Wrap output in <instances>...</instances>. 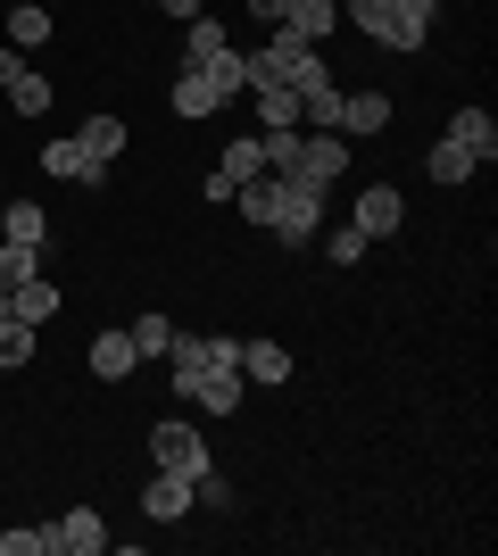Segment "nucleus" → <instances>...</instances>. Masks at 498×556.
I'll return each instance as SVG.
<instances>
[{
    "instance_id": "nucleus-14",
    "label": "nucleus",
    "mask_w": 498,
    "mask_h": 556,
    "mask_svg": "<svg viewBox=\"0 0 498 556\" xmlns=\"http://www.w3.org/2000/svg\"><path fill=\"white\" fill-rule=\"evenodd\" d=\"M133 366H142L133 332H92V374H100V382H125Z\"/></svg>"
},
{
    "instance_id": "nucleus-8",
    "label": "nucleus",
    "mask_w": 498,
    "mask_h": 556,
    "mask_svg": "<svg viewBox=\"0 0 498 556\" xmlns=\"http://www.w3.org/2000/svg\"><path fill=\"white\" fill-rule=\"evenodd\" d=\"M349 225L366 232V241H382V232L407 225V200H399L391 184H366V191H357V208H349Z\"/></svg>"
},
{
    "instance_id": "nucleus-27",
    "label": "nucleus",
    "mask_w": 498,
    "mask_h": 556,
    "mask_svg": "<svg viewBox=\"0 0 498 556\" xmlns=\"http://www.w3.org/2000/svg\"><path fill=\"white\" fill-rule=\"evenodd\" d=\"M34 275H50L42 250H25V241H0V291H17V282H34Z\"/></svg>"
},
{
    "instance_id": "nucleus-12",
    "label": "nucleus",
    "mask_w": 498,
    "mask_h": 556,
    "mask_svg": "<svg viewBox=\"0 0 498 556\" xmlns=\"http://www.w3.org/2000/svg\"><path fill=\"white\" fill-rule=\"evenodd\" d=\"M0 241H25V250L50 257V216H42V200H9V208H0Z\"/></svg>"
},
{
    "instance_id": "nucleus-11",
    "label": "nucleus",
    "mask_w": 498,
    "mask_h": 556,
    "mask_svg": "<svg viewBox=\"0 0 498 556\" xmlns=\"http://www.w3.org/2000/svg\"><path fill=\"white\" fill-rule=\"evenodd\" d=\"M449 141H457V150H474V166H490L498 159V116L490 109H457L449 116Z\"/></svg>"
},
{
    "instance_id": "nucleus-10",
    "label": "nucleus",
    "mask_w": 498,
    "mask_h": 556,
    "mask_svg": "<svg viewBox=\"0 0 498 556\" xmlns=\"http://www.w3.org/2000/svg\"><path fill=\"white\" fill-rule=\"evenodd\" d=\"M142 515H150V523H183V515H191V482H175V473H158V465H150Z\"/></svg>"
},
{
    "instance_id": "nucleus-28",
    "label": "nucleus",
    "mask_w": 498,
    "mask_h": 556,
    "mask_svg": "<svg viewBox=\"0 0 498 556\" xmlns=\"http://www.w3.org/2000/svg\"><path fill=\"white\" fill-rule=\"evenodd\" d=\"M274 200H283V184H274V175H258V184L233 191V208L250 216V225H274Z\"/></svg>"
},
{
    "instance_id": "nucleus-7",
    "label": "nucleus",
    "mask_w": 498,
    "mask_h": 556,
    "mask_svg": "<svg viewBox=\"0 0 498 556\" xmlns=\"http://www.w3.org/2000/svg\"><path fill=\"white\" fill-rule=\"evenodd\" d=\"M42 532H50V556H100V548H108L100 507H67L59 523H42Z\"/></svg>"
},
{
    "instance_id": "nucleus-20",
    "label": "nucleus",
    "mask_w": 498,
    "mask_h": 556,
    "mask_svg": "<svg viewBox=\"0 0 498 556\" xmlns=\"http://www.w3.org/2000/svg\"><path fill=\"white\" fill-rule=\"evenodd\" d=\"M250 100H258V134H291L299 125V92H283V84H250Z\"/></svg>"
},
{
    "instance_id": "nucleus-3",
    "label": "nucleus",
    "mask_w": 498,
    "mask_h": 556,
    "mask_svg": "<svg viewBox=\"0 0 498 556\" xmlns=\"http://www.w3.org/2000/svg\"><path fill=\"white\" fill-rule=\"evenodd\" d=\"M150 465H158V473H175V482H191V490H200V473H216L208 441H200V424H183V416L150 424Z\"/></svg>"
},
{
    "instance_id": "nucleus-25",
    "label": "nucleus",
    "mask_w": 498,
    "mask_h": 556,
    "mask_svg": "<svg viewBox=\"0 0 498 556\" xmlns=\"http://www.w3.org/2000/svg\"><path fill=\"white\" fill-rule=\"evenodd\" d=\"M399 9V50H424L432 42V17H440V0H391Z\"/></svg>"
},
{
    "instance_id": "nucleus-6",
    "label": "nucleus",
    "mask_w": 498,
    "mask_h": 556,
    "mask_svg": "<svg viewBox=\"0 0 498 556\" xmlns=\"http://www.w3.org/2000/svg\"><path fill=\"white\" fill-rule=\"evenodd\" d=\"M0 92H9L17 116H50V75L25 67V50H0Z\"/></svg>"
},
{
    "instance_id": "nucleus-32",
    "label": "nucleus",
    "mask_w": 498,
    "mask_h": 556,
    "mask_svg": "<svg viewBox=\"0 0 498 556\" xmlns=\"http://www.w3.org/2000/svg\"><path fill=\"white\" fill-rule=\"evenodd\" d=\"M34 357V325H0V374H17Z\"/></svg>"
},
{
    "instance_id": "nucleus-4",
    "label": "nucleus",
    "mask_w": 498,
    "mask_h": 556,
    "mask_svg": "<svg viewBox=\"0 0 498 556\" xmlns=\"http://www.w3.org/2000/svg\"><path fill=\"white\" fill-rule=\"evenodd\" d=\"M274 184H283V200H274L266 232H283V250H308L324 232V184H308V175H274Z\"/></svg>"
},
{
    "instance_id": "nucleus-17",
    "label": "nucleus",
    "mask_w": 498,
    "mask_h": 556,
    "mask_svg": "<svg viewBox=\"0 0 498 556\" xmlns=\"http://www.w3.org/2000/svg\"><path fill=\"white\" fill-rule=\"evenodd\" d=\"M59 25H50V9L42 0H9V50H42Z\"/></svg>"
},
{
    "instance_id": "nucleus-24",
    "label": "nucleus",
    "mask_w": 498,
    "mask_h": 556,
    "mask_svg": "<svg viewBox=\"0 0 498 556\" xmlns=\"http://www.w3.org/2000/svg\"><path fill=\"white\" fill-rule=\"evenodd\" d=\"M9 300H17V325H34V332H42L50 316H59V282H50V275H34V282H17Z\"/></svg>"
},
{
    "instance_id": "nucleus-18",
    "label": "nucleus",
    "mask_w": 498,
    "mask_h": 556,
    "mask_svg": "<svg viewBox=\"0 0 498 556\" xmlns=\"http://www.w3.org/2000/svg\"><path fill=\"white\" fill-rule=\"evenodd\" d=\"M200 75L216 84V100H241V92H250V59H241L233 42H225V50H208V59H200Z\"/></svg>"
},
{
    "instance_id": "nucleus-33",
    "label": "nucleus",
    "mask_w": 498,
    "mask_h": 556,
    "mask_svg": "<svg viewBox=\"0 0 498 556\" xmlns=\"http://www.w3.org/2000/svg\"><path fill=\"white\" fill-rule=\"evenodd\" d=\"M324 257H332V266H357V257H366V232H357V225L324 232Z\"/></svg>"
},
{
    "instance_id": "nucleus-15",
    "label": "nucleus",
    "mask_w": 498,
    "mask_h": 556,
    "mask_svg": "<svg viewBox=\"0 0 498 556\" xmlns=\"http://www.w3.org/2000/svg\"><path fill=\"white\" fill-rule=\"evenodd\" d=\"M166 109L200 125V116H216V109H225V100H216V84H208V75H200V67H183V75H175V92H166Z\"/></svg>"
},
{
    "instance_id": "nucleus-9",
    "label": "nucleus",
    "mask_w": 498,
    "mask_h": 556,
    "mask_svg": "<svg viewBox=\"0 0 498 556\" xmlns=\"http://www.w3.org/2000/svg\"><path fill=\"white\" fill-rule=\"evenodd\" d=\"M391 125V92H341V141H374Z\"/></svg>"
},
{
    "instance_id": "nucleus-19",
    "label": "nucleus",
    "mask_w": 498,
    "mask_h": 556,
    "mask_svg": "<svg viewBox=\"0 0 498 556\" xmlns=\"http://www.w3.org/2000/svg\"><path fill=\"white\" fill-rule=\"evenodd\" d=\"M241 382H291V349L283 341H241Z\"/></svg>"
},
{
    "instance_id": "nucleus-34",
    "label": "nucleus",
    "mask_w": 498,
    "mask_h": 556,
    "mask_svg": "<svg viewBox=\"0 0 498 556\" xmlns=\"http://www.w3.org/2000/svg\"><path fill=\"white\" fill-rule=\"evenodd\" d=\"M0 556H50V532L34 523V532H0Z\"/></svg>"
},
{
    "instance_id": "nucleus-13",
    "label": "nucleus",
    "mask_w": 498,
    "mask_h": 556,
    "mask_svg": "<svg viewBox=\"0 0 498 556\" xmlns=\"http://www.w3.org/2000/svg\"><path fill=\"white\" fill-rule=\"evenodd\" d=\"M216 175H225V184H258V175H266V150H258V134H233V141H225V150H216Z\"/></svg>"
},
{
    "instance_id": "nucleus-22",
    "label": "nucleus",
    "mask_w": 498,
    "mask_h": 556,
    "mask_svg": "<svg viewBox=\"0 0 498 556\" xmlns=\"http://www.w3.org/2000/svg\"><path fill=\"white\" fill-rule=\"evenodd\" d=\"M332 25H341V0H291L283 34H299V42H324Z\"/></svg>"
},
{
    "instance_id": "nucleus-1",
    "label": "nucleus",
    "mask_w": 498,
    "mask_h": 556,
    "mask_svg": "<svg viewBox=\"0 0 498 556\" xmlns=\"http://www.w3.org/2000/svg\"><path fill=\"white\" fill-rule=\"evenodd\" d=\"M166 374H175V399L208 407V416H233L250 399V382H241V332H175Z\"/></svg>"
},
{
    "instance_id": "nucleus-23",
    "label": "nucleus",
    "mask_w": 498,
    "mask_h": 556,
    "mask_svg": "<svg viewBox=\"0 0 498 556\" xmlns=\"http://www.w3.org/2000/svg\"><path fill=\"white\" fill-rule=\"evenodd\" d=\"M75 141H84V159L117 166V150H125V116H108V109H100V116H84V134H75Z\"/></svg>"
},
{
    "instance_id": "nucleus-35",
    "label": "nucleus",
    "mask_w": 498,
    "mask_h": 556,
    "mask_svg": "<svg viewBox=\"0 0 498 556\" xmlns=\"http://www.w3.org/2000/svg\"><path fill=\"white\" fill-rule=\"evenodd\" d=\"M158 17H175V25H191V17H208V0H150Z\"/></svg>"
},
{
    "instance_id": "nucleus-21",
    "label": "nucleus",
    "mask_w": 498,
    "mask_h": 556,
    "mask_svg": "<svg viewBox=\"0 0 498 556\" xmlns=\"http://www.w3.org/2000/svg\"><path fill=\"white\" fill-rule=\"evenodd\" d=\"M424 175H432V184H474V150H457V141L449 134H440V141H432V150H424Z\"/></svg>"
},
{
    "instance_id": "nucleus-29",
    "label": "nucleus",
    "mask_w": 498,
    "mask_h": 556,
    "mask_svg": "<svg viewBox=\"0 0 498 556\" xmlns=\"http://www.w3.org/2000/svg\"><path fill=\"white\" fill-rule=\"evenodd\" d=\"M233 42V34H225V17H191L183 25V67H200V59H208V50H225Z\"/></svg>"
},
{
    "instance_id": "nucleus-36",
    "label": "nucleus",
    "mask_w": 498,
    "mask_h": 556,
    "mask_svg": "<svg viewBox=\"0 0 498 556\" xmlns=\"http://www.w3.org/2000/svg\"><path fill=\"white\" fill-rule=\"evenodd\" d=\"M250 9H258L266 25H283V17H291V0H250Z\"/></svg>"
},
{
    "instance_id": "nucleus-31",
    "label": "nucleus",
    "mask_w": 498,
    "mask_h": 556,
    "mask_svg": "<svg viewBox=\"0 0 498 556\" xmlns=\"http://www.w3.org/2000/svg\"><path fill=\"white\" fill-rule=\"evenodd\" d=\"M125 332H133V349H142V357H166V349H175V325H166L158 307H150L142 325H125Z\"/></svg>"
},
{
    "instance_id": "nucleus-37",
    "label": "nucleus",
    "mask_w": 498,
    "mask_h": 556,
    "mask_svg": "<svg viewBox=\"0 0 498 556\" xmlns=\"http://www.w3.org/2000/svg\"><path fill=\"white\" fill-rule=\"evenodd\" d=\"M0 325H17V300H9V291H0Z\"/></svg>"
},
{
    "instance_id": "nucleus-16",
    "label": "nucleus",
    "mask_w": 498,
    "mask_h": 556,
    "mask_svg": "<svg viewBox=\"0 0 498 556\" xmlns=\"http://www.w3.org/2000/svg\"><path fill=\"white\" fill-rule=\"evenodd\" d=\"M341 17H349L357 34H366V42H382V50H399V9H391V0H349V9H341Z\"/></svg>"
},
{
    "instance_id": "nucleus-2",
    "label": "nucleus",
    "mask_w": 498,
    "mask_h": 556,
    "mask_svg": "<svg viewBox=\"0 0 498 556\" xmlns=\"http://www.w3.org/2000/svg\"><path fill=\"white\" fill-rule=\"evenodd\" d=\"M250 84L316 92V84H324V59H316V42H299V34H283V25H274V42H266V50H250Z\"/></svg>"
},
{
    "instance_id": "nucleus-30",
    "label": "nucleus",
    "mask_w": 498,
    "mask_h": 556,
    "mask_svg": "<svg viewBox=\"0 0 498 556\" xmlns=\"http://www.w3.org/2000/svg\"><path fill=\"white\" fill-rule=\"evenodd\" d=\"M84 166H92V159H84V141H75V134L42 141V175H59V184H75V175H84Z\"/></svg>"
},
{
    "instance_id": "nucleus-5",
    "label": "nucleus",
    "mask_w": 498,
    "mask_h": 556,
    "mask_svg": "<svg viewBox=\"0 0 498 556\" xmlns=\"http://www.w3.org/2000/svg\"><path fill=\"white\" fill-rule=\"evenodd\" d=\"M291 175H308V184H341V175H349V141L341 134H308V125H299V159H291Z\"/></svg>"
},
{
    "instance_id": "nucleus-26",
    "label": "nucleus",
    "mask_w": 498,
    "mask_h": 556,
    "mask_svg": "<svg viewBox=\"0 0 498 556\" xmlns=\"http://www.w3.org/2000/svg\"><path fill=\"white\" fill-rule=\"evenodd\" d=\"M299 125H308V134H341V92H332V84L299 92Z\"/></svg>"
}]
</instances>
